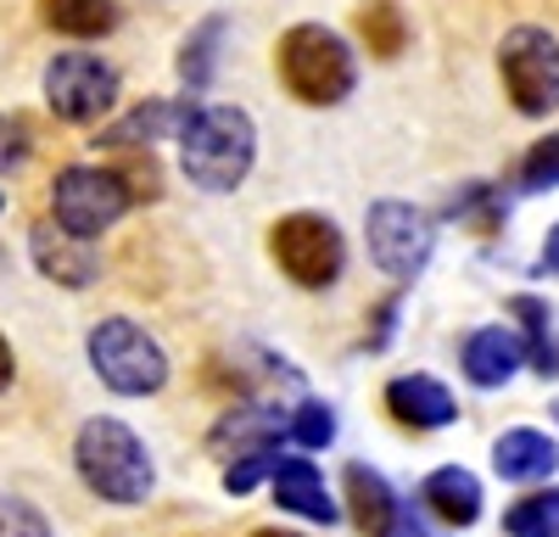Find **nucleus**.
Returning a JSON list of instances; mask_svg holds the SVG:
<instances>
[{"label":"nucleus","mask_w":559,"mask_h":537,"mask_svg":"<svg viewBox=\"0 0 559 537\" xmlns=\"http://www.w3.org/2000/svg\"><path fill=\"white\" fill-rule=\"evenodd\" d=\"M280 79L297 102L308 107H336L353 96L358 84V62L347 51V39L324 23H297L280 39Z\"/></svg>","instance_id":"7ed1b4c3"},{"label":"nucleus","mask_w":559,"mask_h":537,"mask_svg":"<svg viewBox=\"0 0 559 537\" xmlns=\"http://www.w3.org/2000/svg\"><path fill=\"white\" fill-rule=\"evenodd\" d=\"M73 465L90 481V492H102L107 504H146L152 499V481H157L152 454L140 448V437L123 420H107V415L79 426Z\"/></svg>","instance_id":"f03ea898"},{"label":"nucleus","mask_w":559,"mask_h":537,"mask_svg":"<svg viewBox=\"0 0 559 537\" xmlns=\"http://www.w3.org/2000/svg\"><path fill=\"white\" fill-rule=\"evenodd\" d=\"M269 252H274V263L286 268L302 291L336 286L342 281V263H347V241H342V230L324 213H292V218H280L274 236H269Z\"/></svg>","instance_id":"6e6552de"},{"label":"nucleus","mask_w":559,"mask_h":537,"mask_svg":"<svg viewBox=\"0 0 559 537\" xmlns=\"http://www.w3.org/2000/svg\"><path fill=\"white\" fill-rule=\"evenodd\" d=\"M28 252H34V268H39V275H45V281H57V286H68V291H79V286H90V281L102 275L96 247H90L84 236H73V230H62L57 218L34 224Z\"/></svg>","instance_id":"9d476101"},{"label":"nucleus","mask_w":559,"mask_h":537,"mask_svg":"<svg viewBox=\"0 0 559 537\" xmlns=\"http://www.w3.org/2000/svg\"><path fill=\"white\" fill-rule=\"evenodd\" d=\"M90 370L123 397H152L168 386V353L134 320H102L90 331Z\"/></svg>","instance_id":"20e7f679"},{"label":"nucleus","mask_w":559,"mask_h":537,"mask_svg":"<svg viewBox=\"0 0 559 537\" xmlns=\"http://www.w3.org/2000/svg\"><path fill=\"white\" fill-rule=\"evenodd\" d=\"M559 465V448L554 437L532 431V426H509L498 442H492V470L503 481H548Z\"/></svg>","instance_id":"dca6fc26"},{"label":"nucleus","mask_w":559,"mask_h":537,"mask_svg":"<svg viewBox=\"0 0 559 537\" xmlns=\"http://www.w3.org/2000/svg\"><path fill=\"white\" fill-rule=\"evenodd\" d=\"M386 409L408 431H442V426L459 420V397L437 375H397L386 386Z\"/></svg>","instance_id":"ddd939ff"},{"label":"nucleus","mask_w":559,"mask_h":537,"mask_svg":"<svg viewBox=\"0 0 559 537\" xmlns=\"http://www.w3.org/2000/svg\"><path fill=\"white\" fill-rule=\"evenodd\" d=\"M364 241H369V258H376L381 275L397 281V286H408V281L426 275V263L437 252V224H431V213H419L414 202L386 196V202L369 207Z\"/></svg>","instance_id":"423d86ee"},{"label":"nucleus","mask_w":559,"mask_h":537,"mask_svg":"<svg viewBox=\"0 0 559 537\" xmlns=\"http://www.w3.org/2000/svg\"><path fill=\"white\" fill-rule=\"evenodd\" d=\"M386 537H442V532H437L426 515H419L414 504H397V521H392V532H386Z\"/></svg>","instance_id":"7c9ffc66"},{"label":"nucleus","mask_w":559,"mask_h":537,"mask_svg":"<svg viewBox=\"0 0 559 537\" xmlns=\"http://www.w3.org/2000/svg\"><path fill=\"white\" fill-rule=\"evenodd\" d=\"M274 504L313 521V526H336V499L308 460H280L274 465Z\"/></svg>","instance_id":"2eb2a0df"},{"label":"nucleus","mask_w":559,"mask_h":537,"mask_svg":"<svg viewBox=\"0 0 559 537\" xmlns=\"http://www.w3.org/2000/svg\"><path fill=\"white\" fill-rule=\"evenodd\" d=\"M0 207H7V196H0Z\"/></svg>","instance_id":"c9c22d12"},{"label":"nucleus","mask_w":559,"mask_h":537,"mask_svg":"<svg viewBox=\"0 0 559 537\" xmlns=\"http://www.w3.org/2000/svg\"><path fill=\"white\" fill-rule=\"evenodd\" d=\"M419 504H426L442 526H471L481 515V481L464 465H442V470L426 476V487H419Z\"/></svg>","instance_id":"a211bd4d"},{"label":"nucleus","mask_w":559,"mask_h":537,"mask_svg":"<svg viewBox=\"0 0 559 537\" xmlns=\"http://www.w3.org/2000/svg\"><path fill=\"white\" fill-rule=\"evenodd\" d=\"M274 465H280L274 454H247V460H236V465L224 470V487L241 499V492H252L258 481H274Z\"/></svg>","instance_id":"c85d7f7f"},{"label":"nucleus","mask_w":559,"mask_h":537,"mask_svg":"<svg viewBox=\"0 0 559 537\" xmlns=\"http://www.w3.org/2000/svg\"><path fill=\"white\" fill-rule=\"evenodd\" d=\"M397 308H403V297H386V302L376 308V325H369V353H381V347L392 342V325H397Z\"/></svg>","instance_id":"c756f323"},{"label":"nucleus","mask_w":559,"mask_h":537,"mask_svg":"<svg viewBox=\"0 0 559 537\" xmlns=\"http://www.w3.org/2000/svg\"><path fill=\"white\" fill-rule=\"evenodd\" d=\"M252 537H297V532H252Z\"/></svg>","instance_id":"72a5a7b5"},{"label":"nucleus","mask_w":559,"mask_h":537,"mask_svg":"<svg viewBox=\"0 0 559 537\" xmlns=\"http://www.w3.org/2000/svg\"><path fill=\"white\" fill-rule=\"evenodd\" d=\"M0 537H51V521L17 492H0Z\"/></svg>","instance_id":"393cba45"},{"label":"nucleus","mask_w":559,"mask_h":537,"mask_svg":"<svg viewBox=\"0 0 559 537\" xmlns=\"http://www.w3.org/2000/svg\"><path fill=\"white\" fill-rule=\"evenodd\" d=\"M498 73H503V90L515 102V112H526V118L559 112V39L548 28H537V23L509 28L498 45Z\"/></svg>","instance_id":"39448f33"},{"label":"nucleus","mask_w":559,"mask_h":537,"mask_svg":"<svg viewBox=\"0 0 559 537\" xmlns=\"http://www.w3.org/2000/svg\"><path fill=\"white\" fill-rule=\"evenodd\" d=\"M521 186L526 191H554L559 186V134H548V141H537L521 163Z\"/></svg>","instance_id":"bb28decb"},{"label":"nucleus","mask_w":559,"mask_h":537,"mask_svg":"<svg viewBox=\"0 0 559 537\" xmlns=\"http://www.w3.org/2000/svg\"><path fill=\"white\" fill-rule=\"evenodd\" d=\"M224 34H229V23H224L218 12L202 17L191 34H185V45H179V79H185V90H191V96H202V90L213 84L218 51H224Z\"/></svg>","instance_id":"6ab92c4d"},{"label":"nucleus","mask_w":559,"mask_h":537,"mask_svg":"<svg viewBox=\"0 0 559 537\" xmlns=\"http://www.w3.org/2000/svg\"><path fill=\"white\" fill-rule=\"evenodd\" d=\"M503 532L509 537H559V487L526 492L521 504L503 510Z\"/></svg>","instance_id":"4be33fe9"},{"label":"nucleus","mask_w":559,"mask_h":537,"mask_svg":"<svg viewBox=\"0 0 559 537\" xmlns=\"http://www.w3.org/2000/svg\"><path fill=\"white\" fill-rule=\"evenodd\" d=\"M45 102L68 123H96L118 102V68L90 51H62L45 68Z\"/></svg>","instance_id":"1a4fd4ad"},{"label":"nucleus","mask_w":559,"mask_h":537,"mask_svg":"<svg viewBox=\"0 0 559 537\" xmlns=\"http://www.w3.org/2000/svg\"><path fill=\"white\" fill-rule=\"evenodd\" d=\"M45 28L73 34V39H102L118 28V0H39Z\"/></svg>","instance_id":"aec40b11"},{"label":"nucleus","mask_w":559,"mask_h":537,"mask_svg":"<svg viewBox=\"0 0 559 537\" xmlns=\"http://www.w3.org/2000/svg\"><path fill=\"white\" fill-rule=\"evenodd\" d=\"M459 358H464V375H471L476 386H503V381L521 375V365H532L526 336L509 331V325L471 331V336H464V347H459Z\"/></svg>","instance_id":"f8f14e48"},{"label":"nucleus","mask_w":559,"mask_h":537,"mask_svg":"<svg viewBox=\"0 0 559 537\" xmlns=\"http://www.w3.org/2000/svg\"><path fill=\"white\" fill-rule=\"evenodd\" d=\"M258 157V129L241 107H197L191 123L179 129V168L191 186L224 196L252 174Z\"/></svg>","instance_id":"f257e3e1"},{"label":"nucleus","mask_w":559,"mask_h":537,"mask_svg":"<svg viewBox=\"0 0 559 537\" xmlns=\"http://www.w3.org/2000/svg\"><path fill=\"white\" fill-rule=\"evenodd\" d=\"M191 112H197L191 102H140L112 129H102V146H112V152H152L157 141H168V134H179L185 123H191Z\"/></svg>","instance_id":"4468645a"},{"label":"nucleus","mask_w":559,"mask_h":537,"mask_svg":"<svg viewBox=\"0 0 559 537\" xmlns=\"http://www.w3.org/2000/svg\"><path fill=\"white\" fill-rule=\"evenodd\" d=\"M342 487H347V515H353V526L369 532V537H386L392 521H397V499H392L386 476L369 470L364 460H353V465L342 470Z\"/></svg>","instance_id":"f3484780"},{"label":"nucleus","mask_w":559,"mask_h":537,"mask_svg":"<svg viewBox=\"0 0 559 537\" xmlns=\"http://www.w3.org/2000/svg\"><path fill=\"white\" fill-rule=\"evenodd\" d=\"M292 442H302V448H331L336 442V415L324 409V403H302V409L292 415Z\"/></svg>","instance_id":"a878e982"},{"label":"nucleus","mask_w":559,"mask_h":537,"mask_svg":"<svg viewBox=\"0 0 559 537\" xmlns=\"http://www.w3.org/2000/svg\"><path fill=\"white\" fill-rule=\"evenodd\" d=\"M12 375H17V358H12V342L0 336V392L12 386Z\"/></svg>","instance_id":"2f4dec72"},{"label":"nucleus","mask_w":559,"mask_h":537,"mask_svg":"<svg viewBox=\"0 0 559 537\" xmlns=\"http://www.w3.org/2000/svg\"><path fill=\"white\" fill-rule=\"evenodd\" d=\"M292 437V420L274 409V403H236L207 437V448L218 460H247V454H274V442Z\"/></svg>","instance_id":"9b49d317"},{"label":"nucleus","mask_w":559,"mask_h":537,"mask_svg":"<svg viewBox=\"0 0 559 537\" xmlns=\"http://www.w3.org/2000/svg\"><path fill=\"white\" fill-rule=\"evenodd\" d=\"M543 268H548V275H559V224H554L548 241H543Z\"/></svg>","instance_id":"473e14b6"},{"label":"nucleus","mask_w":559,"mask_h":537,"mask_svg":"<svg viewBox=\"0 0 559 537\" xmlns=\"http://www.w3.org/2000/svg\"><path fill=\"white\" fill-rule=\"evenodd\" d=\"M453 218L476 224V230H498V224H503V202H498L492 186H464L453 196Z\"/></svg>","instance_id":"b1692460"},{"label":"nucleus","mask_w":559,"mask_h":537,"mask_svg":"<svg viewBox=\"0 0 559 537\" xmlns=\"http://www.w3.org/2000/svg\"><path fill=\"white\" fill-rule=\"evenodd\" d=\"M28 157H34V134H28V123L12 118V112H0V174H17Z\"/></svg>","instance_id":"cd10ccee"},{"label":"nucleus","mask_w":559,"mask_h":537,"mask_svg":"<svg viewBox=\"0 0 559 537\" xmlns=\"http://www.w3.org/2000/svg\"><path fill=\"white\" fill-rule=\"evenodd\" d=\"M134 207V191L129 179L118 168H90V163H73L57 174L51 186V218L62 224V230L96 241L102 230H112V224Z\"/></svg>","instance_id":"0eeeda50"},{"label":"nucleus","mask_w":559,"mask_h":537,"mask_svg":"<svg viewBox=\"0 0 559 537\" xmlns=\"http://www.w3.org/2000/svg\"><path fill=\"white\" fill-rule=\"evenodd\" d=\"M358 34L369 45V57L392 62V57H403V45H408V17H403V7H392V0H364L358 7Z\"/></svg>","instance_id":"412c9836"},{"label":"nucleus","mask_w":559,"mask_h":537,"mask_svg":"<svg viewBox=\"0 0 559 537\" xmlns=\"http://www.w3.org/2000/svg\"><path fill=\"white\" fill-rule=\"evenodd\" d=\"M509 308H515V320H521L532 370H537V375H554V370H559V353H554V342H548V308H543L537 297H515Z\"/></svg>","instance_id":"5701e85b"},{"label":"nucleus","mask_w":559,"mask_h":537,"mask_svg":"<svg viewBox=\"0 0 559 537\" xmlns=\"http://www.w3.org/2000/svg\"><path fill=\"white\" fill-rule=\"evenodd\" d=\"M554 420H559V403H554Z\"/></svg>","instance_id":"f704fd0d"}]
</instances>
